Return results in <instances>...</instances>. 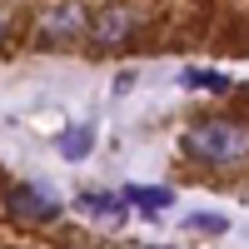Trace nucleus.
I'll return each mask as SVG.
<instances>
[{
	"label": "nucleus",
	"mask_w": 249,
	"mask_h": 249,
	"mask_svg": "<svg viewBox=\"0 0 249 249\" xmlns=\"http://www.w3.org/2000/svg\"><path fill=\"white\" fill-rule=\"evenodd\" d=\"M90 30H95V40L115 45V40H124V35L135 30V10H124V5H115V10H100V15L90 20Z\"/></svg>",
	"instance_id": "4"
},
{
	"label": "nucleus",
	"mask_w": 249,
	"mask_h": 249,
	"mask_svg": "<svg viewBox=\"0 0 249 249\" xmlns=\"http://www.w3.org/2000/svg\"><path fill=\"white\" fill-rule=\"evenodd\" d=\"M120 195L130 199V210H144V214H160V210H170V204H175V190H170V184H124Z\"/></svg>",
	"instance_id": "3"
},
{
	"label": "nucleus",
	"mask_w": 249,
	"mask_h": 249,
	"mask_svg": "<svg viewBox=\"0 0 249 249\" xmlns=\"http://www.w3.org/2000/svg\"><path fill=\"white\" fill-rule=\"evenodd\" d=\"M5 210L15 219H55L60 214V195L50 190V184H10L5 190Z\"/></svg>",
	"instance_id": "2"
},
{
	"label": "nucleus",
	"mask_w": 249,
	"mask_h": 249,
	"mask_svg": "<svg viewBox=\"0 0 249 249\" xmlns=\"http://www.w3.org/2000/svg\"><path fill=\"white\" fill-rule=\"evenodd\" d=\"M179 150L199 164H244L249 160V124L239 120H195L179 135Z\"/></svg>",
	"instance_id": "1"
},
{
	"label": "nucleus",
	"mask_w": 249,
	"mask_h": 249,
	"mask_svg": "<svg viewBox=\"0 0 249 249\" xmlns=\"http://www.w3.org/2000/svg\"><path fill=\"white\" fill-rule=\"evenodd\" d=\"M144 249H164V244H144Z\"/></svg>",
	"instance_id": "9"
},
{
	"label": "nucleus",
	"mask_w": 249,
	"mask_h": 249,
	"mask_svg": "<svg viewBox=\"0 0 249 249\" xmlns=\"http://www.w3.org/2000/svg\"><path fill=\"white\" fill-rule=\"evenodd\" d=\"M0 35H5V20H0Z\"/></svg>",
	"instance_id": "10"
},
{
	"label": "nucleus",
	"mask_w": 249,
	"mask_h": 249,
	"mask_svg": "<svg viewBox=\"0 0 249 249\" xmlns=\"http://www.w3.org/2000/svg\"><path fill=\"white\" fill-rule=\"evenodd\" d=\"M90 144H95V124H70V130L60 135V155L65 160H85Z\"/></svg>",
	"instance_id": "6"
},
{
	"label": "nucleus",
	"mask_w": 249,
	"mask_h": 249,
	"mask_svg": "<svg viewBox=\"0 0 249 249\" xmlns=\"http://www.w3.org/2000/svg\"><path fill=\"white\" fill-rule=\"evenodd\" d=\"M184 224H190V230H210V234H224V230H230V214H219V210H199V214H190Z\"/></svg>",
	"instance_id": "8"
},
{
	"label": "nucleus",
	"mask_w": 249,
	"mask_h": 249,
	"mask_svg": "<svg viewBox=\"0 0 249 249\" xmlns=\"http://www.w3.org/2000/svg\"><path fill=\"white\" fill-rule=\"evenodd\" d=\"M75 210H80V214H124V210H130V199H124V195H110V190H85V195H75Z\"/></svg>",
	"instance_id": "5"
},
{
	"label": "nucleus",
	"mask_w": 249,
	"mask_h": 249,
	"mask_svg": "<svg viewBox=\"0 0 249 249\" xmlns=\"http://www.w3.org/2000/svg\"><path fill=\"white\" fill-rule=\"evenodd\" d=\"M184 90H210V95H224L230 90V75H219V70H184Z\"/></svg>",
	"instance_id": "7"
}]
</instances>
